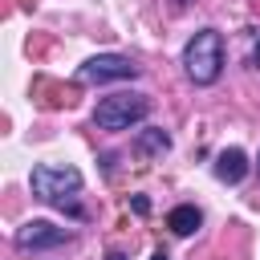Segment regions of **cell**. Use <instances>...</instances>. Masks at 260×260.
<instances>
[{
	"mask_svg": "<svg viewBox=\"0 0 260 260\" xmlns=\"http://www.w3.org/2000/svg\"><path fill=\"white\" fill-rule=\"evenodd\" d=\"M244 175H248V154H244V150L228 146V150L215 154V179H219V183H240Z\"/></svg>",
	"mask_w": 260,
	"mask_h": 260,
	"instance_id": "8992f818",
	"label": "cell"
},
{
	"mask_svg": "<svg viewBox=\"0 0 260 260\" xmlns=\"http://www.w3.org/2000/svg\"><path fill=\"white\" fill-rule=\"evenodd\" d=\"M134 211H138V215H146V211H150V203H146V195H134Z\"/></svg>",
	"mask_w": 260,
	"mask_h": 260,
	"instance_id": "9c48e42d",
	"label": "cell"
},
{
	"mask_svg": "<svg viewBox=\"0 0 260 260\" xmlns=\"http://www.w3.org/2000/svg\"><path fill=\"white\" fill-rule=\"evenodd\" d=\"M134 150L138 154H146V158H154V154H167L171 150V138H167V130H142L138 138H134Z\"/></svg>",
	"mask_w": 260,
	"mask_h": 260,
	"instance_id": "ba28073f",
	"label": "cell"
},
{
	"mask_svg": "<svg viewBox=\"0 0 260 260\" xmlns=\"http://www.w3.org/2000/svg\"><path fill=\"white\" fill-rule=\"evenodd\" d=\"M28 187H32L37 199H45V203H53V207H61L69 215H85L81 203L73 199L81 191V171L77 167H49V162H41V167H32Z\"/></svg>",
	"mask_w": 260,
	"mask_h": 260,
	"instance_id": "6da1fadb",
	"label": "cell"
},
{
	"mask_svg": "<svg viewBox=\"0 0 260 260\" xmlns=\"http://www.w3.org/2000/svg\"><path fill=\"white\" fill-rule=\"evenodd\" d=\"M252 65L260 69V41H256V49H252Z\"/></svg>",
	"mask_w": 260,
	"mask_h": 260,
	"instance_id": "30bf717a",
	"label": "cell"
},
{
	"mask_svg": "<svg viewBox=\"0 0 260 260\" xmlns=\"http://www.w3.org/2000/svg\"><path fill=\"white\" fill-rule=\"evenodd\" d=\"M65 240H69V232H65V228H53L49 219H28V223L16 232V248H20V252L57 248V244H65Z\"/></svg>",
	"mask_w": 260,
	"mask_h": 260,
	"instance_id": "5b68a950",
	"label": "cell"
},
{
	"mask_svg": "<svg viewBox=\"0 0 260 260\" xmlns=\"http://www.w3.org/2000/svg\"><path fill=\"white\" fill-rule=\"evenodd\" d=\"M150 260H171V256H167V252H154V256H150Z\"/></svg>",
	"mask_w": 260,
	"mask_h": 260,
	"instance_id": "7c38bea8",
	"label": "cell"
},
{
	"mask_svg": "<svg viewBox=\"0 0 260 260\" xmlns=\"http://www.w3.org/2000/svg\"><path fill=\"white\" fill-rule=\"evenodd\" d=\"M199 223H203V215H199L195 203H179V207L167 215V228H171L175 236H191V232H199Z\"/></svg>",
	"mask_w": 260,
	"mask_h": 260,
	"instance_id": "52a82bcc",
	"label": "cell"
},
{
	"mask_svg": "<svg viewBox=\"0 0 260 260\" xmlns=\"http://www.w3.org/2000/svg\"><path fill=\"white\" fill-rule=\"evenodd\" d=\"M77 77L81 81H93V85H102V81H134L138 77V65L130 57H118V53H98V57H89L77 69Z\"/></svg>",
	"mask_w": 260,
	"mask_h": 260,
	"instance_id": "277c9868",
	"label": "cell"
},
{
	"mask_svg": "<svg viewBox=\"0 0 260 260\" xmlns=\"http://www.w3.org/2000/svg\"><path fill=\"white\" fill-rule=\"evenodd\" d=\"M106 260H126V256H122V252H110V256H106Z\"/></svg>",
	"mask_w": 260,
	"mask_h": 260,
	"instance_id": "8fae6325",
	"label": "cell"
},
{
	"mask_svg": "<svg viewBox=\"0 0 260 260\" xmlns=\"http://www.w3.org/2000/svg\"><path fill=\"white\" fill-rule=\"evenodd\" d=\"M256 175H260V162H256Z\"/></svg>",
	"mask_w": 260,
	"mask_h": 260,
	"instance_id": "4fadbf2b",
	"label": "cell"
},
{
	"mask_svg": "<svg viewBox=\"0 0 260 260\" xmlns=\"http://www.w3.org/2000/svg\"><path fill=\"white\" fill-rule=\"evenodd\" d=\"M183 69L195 85H211L219 81V69H223V37L215 28H199L187 49H183Z\"/></svg>",
	"mask_w": 260,
	"mask_h": 260,
	"instance_id": "7a4b0ae2",
	"label": "cell"
},
{
	"mask_svg": "<svg viewBox=\"0 0 260 260\" xmlns=\"http://www.w3.org/2000/svg\"><path fill=\"white\" fill-rule=\"evenodd\" d=\"M150 114V102L142 93H110L98 102L93 110V126L98 130H130L134 122H142Z\"/></svg>",
	"mask_w": 260,
	"mask_h": 260,
	"instance_id": "3957f363",
	"label": "cell"
}]
</instances>
